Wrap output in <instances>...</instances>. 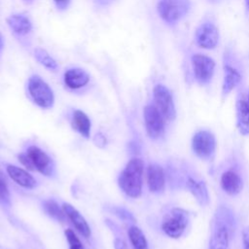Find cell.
I'll return each mask as SVG.
<instances>
[{
	"mask_svg": "<svg viewBox=\"0 0 249 249\" xmlns=\"http://www.w3.org/2000/svg\"><path fill=\"white\" fill-rule=\"evenodd\" d=\"M93 142L97 147L103 148L106 145V138L101 132H98V133L95 134V136L93 138Z\"/></svg>",
	"mask_w": 249,
	"mask_h": 249,
	"instance_id": "4dcf8cb0",
	"label": "cell"
},
{
	"mask_svg": "<svg viewBox=\"0 0 249 249\" xmlns=\"http://www.w3.org/2000/svg\"><path fill=\"white\" fill-rule=\"evenodd\" d=\"M147 185L151 193L160 194L165 187V174L163 168L158 163H151L147 167Z\"/></svg>",
	"mask_w": 249,
	"mask_h": 249,
	"instance_id": "2e32d148",
	"label": "cell"
},
{
	"mask_svg": "<svg viewBox=\"0 0 249 249\" xmlns=\"http://www.w3.org/2000/svg\"><path fill=\"white\" fill-rule=\"evenodd\" d=\"M7 27L22 50L30 53L33 49L35 25L32 18L25 12H12L6 18Z\"/></svg>",
	"mask_w": 249,
	"mask_h": 249,
	"instance_id": "7a4b0ae2",
	"label": "cell"
},
{
	"mask_svg": "<svg viewBox=\"0 0 249 249\" xmlns=\"http://www.w3.org/2000/svg\"><path fill=\"white\" fill-rule=\"evenodd\" d=\"M219 29L214 21L205 19L196 27L195 31V41L196 45L205 50H213L219 43Z\"/></svg>",
	"mask_w": 249,
	"mask_h": 249,
	"instance_id": "30bf717a",
	"label": "cell"
},
{
	"mask_svg": "<svg viewBox=\"0 0 249 249\" xmlns=\"http://www.w3.org/2000/svg\"><path fill=\"white\" fill-rule=\"evenodd\" d=\"M247 101H248V104H249V93H248V100Z\"/></svg>",
	"mask_w": 249,
	"mask_h": 249,
	"instance_id": "8d00e7d4",
	"label": "cell"
},
{
	"mask_svg": "<svg viewBox=\"0 0 249 249\" xmlns=\"http://www.w3.org/2000/svg\"><path fill=\"white\" fill-rule=\"evenodd\" d=\"M191 8V0H158L156 4L159 18L170 27L178 24L186 18Z\"/></svg>",
	"mask_w": 249,
	"mask_h": 249,
	"instance_id": "8992f818",
	"label": "cell"
},
{
	"mask_svg": "<svg viewBox=\"0 0 249 249\" xmlns=\"http://www.w3.org/2000/svg\"><path fill=\"white\" fill-rule=\"evenodd\" d=\"M211 227L208 249H229L234 231V217L231 210L224 205L219 206L214 213Z\"/></svg>",
	"mask_w": 249,
	"mask_h": 249,
	"instance_id": "6da1fadb",
	"label": "cell"
},
{
	"mask_svg": "<svg viewBox=\"0 0 249 249\" xmlns=\"http://www.w3.org/2000/svg\"><path fill=\"white\" fill-rule=\"evenodd\" d=\"M26 154L30 158L35 171L40 172L44 176L51 177L54 173V163L52 158L39 147L32 145L27 148Z\"/></svg>",
	"mask_w": 249,
	"mask_h": 249,
	"instance_id": "5bb4252c",
	"label": "cell"
},
{
	"mask_svg": "<svg viewBox=\"0 0 249 249\" xmlns=\"http://www.w3.org/2000/svg\"><path fill=\"white\" fill-rule=\"evenodd\" d=\"M92 7L96 11H104L114 6L119 0H90Z\"/></svg>",
	"mask_w": 249,
	"mask_h": 249,
	"instance_id": "83f0119b",
	"label": "cell"
},
{
	"mask_svg": "<svg viewBox=\"0 0 249 249\" xmlns=\"http://www.w3.org/2000/svg\"><path fill=\"white\" fill-rule=\"evenodd\" d=\"M145 128L151 139L160 138L164 132V118L154 103L147 104L143 109Z\"/></svg>",
	"mask_w": 249,
	"mask_h": 249,
	"instance_id": "7c38bea8",
	"label": "cell"
},
{
	"mask_svg": "<svg viewBox=\"0 0 249 249\" xmlns=\"http://www.w3.org/2000/svg\"><path fill=\"white\" fill-rule=\"evenodd\" d=\"M37 0H21V2L25 5V6H32L36 3Z\"/></svg>",
	"mask_w": 249,
	"mask_h": 249,
	"instance_id": "e575fe53",
	"label": "cell"
},
{
	"mask_svg": "<svg viewBox=\"0 0 249 249\" xmlns=\"http://www.w3.org/2000/svg\"><path fill=\"white\" fill-rule=\"evenodd\" d=\"M61 82L66 90L73 93H83L92 84L90 73L79 64H68L61 71Z\"/></svg>",
	"mask_w": 249,
	"mask_h": 249,
	"instance_id": "5b68a950",
	"label": "cell"
},
{
	"mask_svg": "<svg viewBox=\"0 0 249 249\" xmlns=\"http://www.w3.org/2000/svg\"><path fill=\"white\" fill-rule=\"evenodd\" d=\"M6 171L15 183L24 189H34L37 185L36 179L27 170H24L21 167L8 164L6 166Z\"/></svg>",
	"mask_w": 249,
	"mask_h": 249,
	"instance_id": "ac0fdd59",
	"label": "cell"
},
{
	"mask_svg": "<svg viewBox=\"0 0 249 249\" xmlns=\"http://www.w3.org/2000/svg\"><path fill=\"white\" fill-rule=\"evenodd\" d=\"M62 209L66 215V218L72 223L76 231L85 238H89L91 234V230L83 215L72 204L67 202L62 204Z\"/></svg>",
	"mask_w": 249,
	"mask_h": 249,
	"instance_id": "9a60e30c",
	"label": "cell"
},
{
	"mask_svg": "<svg viewBox=\"0 0 249 249\" xmlns=\"http://www.w3.org/2000/svg\"><path fill=\"white\" fill-rule=\"evenodd\" d=\"M192 149L194 153L202 160H209L216 150L215 135L209 130H198L192 138Z\"/></svg>",
	"mask_w": 249,
	"mask_h": 249,
	"instance_id": "8fae6325",
	"label": "cell"
},
{
	"mask_svg": "<svg viewBox=\"0 0 249 249\" xmlns=\"http://www.w3.org/2000/svg\"><path fill=\"white\" fill-rule=\"evenodd\" d=\"M25 90L30 100L41 109H51L55 96L50 84L37 72H31L25 81Z\"/></svg>",
	"mask_w": 249,
	"mask_h": 249,
	"instance_id": "277c9868",
	"label": "cell"
},
{
	"mask_svg": "<svg viewBox=\"0 0 249 249\" xmlns=\"http://www.w3.org/2000/svg\"><path fill=\"white\" fill-rule=\"evenodd\" d=\"M242 244L243 249H249V226L242 231Z\"/></svg>",
	"mask_w": 249,
	"mask_h": 249,
	"instance_id": "1f68e13d",
	"label": "cell"
},
{
	"mask_svg": "<svg viewBox=\"0 0 249 249\" xmlns=\"http://www.w3.org/2000/svg\"><path fill=\"white\" fill-rule=\"evenodd\" d=\"M18 161L23 165L25 166L28 170L30 171H35V168H34V165L30 160V158L28 157V155L25 153H20L18 156Z\"/></svg>",
	"mask_w": 249,
	"mask_h": 249,
	"instance_id": "f1b7e54d",
	"label": "cell"
},
{
	"mask_svg": "<svg viewBox=\"0 0 249 249\" xmlns=\"http://www.w3.org/2000/svg\"><path fill=\"white\" fill-rule=\"evenodd\" d=\"M5 49H6V40H5V37L2 33V31L0 30V59L2 58V56L4 54Z\"/></svg>",
	"mask_w": 249,
	"mask_h": 249,
	"instance_id": "836d02e7",
	"label": "cell"
},
{
	"mask_svg": "<svg viewBox=\"0 0 249 249\" xmlns=\"http://www.w3.org/2000/svg\"><path fill=\"white\" fill-rule=\"evenodd\" d=\"M236 126L240 134L246 136L249 134V104L244 98L237 99L235 103Z\"/></svg>",
	"mask_w": 249,
	"mask_h": 249,
	"instance_id": "ffe728a7",
	"label": "cell"
},
{
	"mask_svg": "<svg viewBox=\"0 0 249 249\" xmlns=\"http://www.w3.org/2000/svg\"><path fill=\"white\" fill-rule=\"evenodd\" d=\"M0 202L4 204L10 203V192L4 173L0 170Z\"/></svg>",
	"mask_w": 249,
	"mask_h": 249,
	"instance_id": "484cf974",
	"label": "cell"
},
{
	"mask_svg": "<svg viewBox=\"0 0 249 249\" xmlns=\"http://www.w3.org/2000/svg\"><path fill=\"white\" fill-rule=\"evenodd\" d=\"M189 223L188 212L180 207L172 208L161 223L162 231L171 238H179L184 233Z\"/></svg>",
	"mask_w": 249,
	"mask_h": 249,
	"instance_id": "52a82bcc",
	"label": "cell"
},
{
	"mask_svg": "<svg viewBox=\"0 0 249 249\" xmlns=\"http://www.w3.org/2000/svg\"><path fill=\"white\" fill-rule=\"evenodd\" d=\"M44 211L47 215H49L51 218L56 220L57 222H65L66 215L62 209V206L60 207L58 203L53 199H48L45 200L43 203Z\"/></svg>",
	"mask_w": 249,
	"mask_h": 249,
	"instance_id": "cb8c5ba5",
	"label": "cell"
},
{
	"mask_svg": "<svg viewBox=\"0 0 249 249\" xmlns=\"http://www.w3.org/2000/svg\"><path fill=\"white\" fill-rule=\"evenodd\" d=\"M71 124L73 129H75L77 132H79L83 137L89 138L90 135V127H91V122L89 117L82 110L75 109L72 112V118H71Z\"/></svg>",
	"mask_w": 249,
	"mask_h": 249,
	"instance_id": "44dd1931",
	"label": "cell"
},
{
	"mask_svg": "<svg viewBox=\"0 0 249 249\" xmlns=\"http://www.w3.org/2000/svg\"><path fill=\"white\" fill-rule=\"evenodd\" d=\"M54 10L58 14L66 13L72 6L73 0H51Z\"/></svg>",
	"mask_w": 249,
	"mask_h": 249,
	"instance_id": "4316f807",
	"label": "cell"
},
{
	"mask_svg": "<svg viewBox=\"0 0 249 249\" xmlns=\"http://www.w3.org/2000/svg\"><path fill=\"white\" fill-rule=\"evenodd\" d=\"M224 77L222 84V95L227 96L241 82L242 76L235 63H231V55L229 52L224 54Z\"/></svg>",
	"mask_w": 249,
	"mask_h": 249,
	"instance_id": "4fadbf2b",
	"label": "cell"
},
{
	"mask_svg": "<svg viewBox=\"0 0 249 249\" xmlns=\"http://www.w3.org/2000/svg\"><path fill=\"white\" fill-rule=\"evenodd\" d=\"M127 235L133 249H149L146 236L138 227H129L127 230Z\"/></svg>",
	"mask_w": 249,
	"mask_h": 249,
	"instance_id": "603a6c76",
	"label": "cell"
},
{
	"mask_svg": "<svg viewBox=\"0 0 249 249\" xmlns=\"http://www.w3.org/2000/svg\"><path fill=\"white\" fill-rule=\"evenodd\" d=\"M114 248L115 249H128L126 243L122 238H115Z\"/></svg>",
	"mask_w": 249,
	"mask_h": 249,
	"instance_id": "d6a6232c",
	"label": "cell"
},
{
	"mask_svg": "<svg viewBox=\"0 0 249 249\" xmlns=\"http://www.w3.org/2000/svg\"><path fill=\"white\" fill-rule=\"evenodd\" d=\"M220 184L223 191L230 196L238 195L241 192L243 186L241 177L238 175V173L232 170L225 171L222 174Z\"/></svg>",
	"mask_w": 249,
	"mask_h": 249,
	"instance_id": "d6986e66",
	"label": "cell"
},
{
	"mask_svg": "<svg viewBox=\"0 0 249 249\" xmlns=\"http://www.w3.org/2000/svg\"><path fill=\"white\" fill-rule=\"evenodd\" d=\"M153 103L166 121H174L176 108L173 95L163 84H156L153 88Z\"/></svg>",
	"mask_w": 249,
	"mask_h": 249,
	"instance_id": "ba28073f",
	"label": "cell"
},
{
	"mask_svg": "<svg viewBox=\"0 0 249 249\" xmlns=\"http://www.w3.org/2000/svg\"><path fill=\"white\" fill-rule=\"evenodd\" d=\"M244 3H245V9H246V12L249 13V0H244Z\"/></svg>",
	"mask_w": 249,
	"mask_h": 249,
	"instance_id": "d590c367",
	"label": "cell"
},
{
	"mask_svg": "<svg viewBox=\"0 0 249 249\" xmlns=\"http://www.w3.org/2000/svg\"><path fill=\"white\" fill-rule=\"evenodd\" d=\"M191 64L196 81L201 86L208 85L215 72L214 59L203 53H194L191 56Z\"/></svg>",
	"mask_w": 249,
	"mask_h": 249,
	"instance_id": "9c48e42d",
	"label": "cell"
},
{
	"mask_svg": "<svg viewBox=\"0 0 249 249\" xmlns=\"http://www.w3.org/2000/svg\"><path fill=\"white\" fill-rule=\"evenodd\" d=\"M34 60L46 70L52 73H57L60 70V65L56 58L45 48L34 46L30 52Z\"/></svg>",
	"mask_w": 249,
	"mask_h": 249,
	"instance_id": "e0dca14e",
	"label": "cell"
},
{
	"mask_svg": "<svg viewBox=\"0 0 249 249\" xmlns=\"http://www.w3.org/2000/svg\"><path fill=\"white\" fill-rule=\"evenodd\" d=\"M144 161L139 158H132L125 164L118 178L121 190L129 197L137 198L142 194Z\"/></svg>",
	"mask_w": 249,
	"mask_h": 249,
	"instance_id": "3957f363",
	"label": "cell"
},
{
	"mask_svg": "<svg viewBox=\"0 0 249 249\" xmlns=\"http://www.w3.org/2000/svg\"><path fill=\"white\" fill-rule=\"evenodd\" d=\"M66 240L69 245V249H85L84 244L76 234V232L71 229H66L64 231Z\"/></svg>",
	"mask_w": 249,
	"mask_h": 249,
	"instance_id": "d4e9b609",
	"label": "cell"
},
{
	"mask_svg": "<svg viewBox=\"0 0 249 249\" xmlns=\"http://www.w3.org/2000/svg\"><path fill=\"white\" fill-rule=\"evenodd\" d=\"M113 211H114L115 215H117V216H118V217H120L121 219L127 220V221H132V222H134V221H135V219H134L133 215H132L130 212H128L127 210L124 209V208L115 207V208L113 209Z\"/></svg>",
	"mask_w": 249,
	"mask_h": 249,
	"instance_id": "f546056e",
	"label": "cell"
},
{
	"mask_svg": "<svg viewBox=\"0 0 249 249\" xmlns=\"http://www.w3.org/2000/svg\"><path fill=\"white\" fill-rule=\"evenodd\" d=\"M186 186L199 205L205 206L209 203V193L206 184L203 181L190 177L187 180Z\"/></svg>",
	"mask_w": 249,
	"mask_h": 249,
	"instance_id": "7402d4cb",
	"label": "cell"
}]
</instances>
